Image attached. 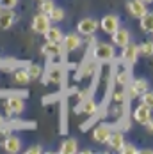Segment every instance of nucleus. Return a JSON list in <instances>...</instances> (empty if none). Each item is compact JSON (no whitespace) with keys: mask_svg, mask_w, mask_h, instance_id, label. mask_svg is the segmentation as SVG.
Returning <instances> with one entry per match:
<instances>
[{"mask_svg":"<svg viewBox=\"0 0 153 154\" xmlns=\"http://www.w3.org/2000/svg\"><path fill=\"white\" fill-rule=\"evenodd\" d=\"M98 27H100V21L96 18H82L76 25V32H78V35H87L89 37V35H94Z\"/></svg>","mask_w":153,"mask_h":154,"instance_id":"nucleus-1","label":"nucleus"},{"mask_svg":"<svg viewBox=\"0 0 153 154\" xmlns=\"http://www.w3.org/2000/svg\"><path fill=\"white\" fill-rule=\"evenodd\" d=\"M94 59L102 62H109L114 59V46L107 45V43H98L94 48Z\"/></svg>","mask_w":153,"mask_h":154,"instance_id":"nucleus-2","label":"nucleus"},{"mask_svg":"<svg viewBox=\"0 0 153 154\" xmlns=\"http://www.w3.org/2000/svg\"><path fill=\"white\" fill-rule=\"evenodd\" d=\"M52 25V21H50V18H48V14H45V13H39V14H36L34 18H32V30L36 32V34H45L46 30H48V27Z\"/></svg>","mask_w":153,"mask_h":154,"instance_id":"nucleus-3","label":"nucleus"},{"mask_svg":"<svg viewBox=\"0 0 153 154\" xmlns=\"http://www.w3.org/2000/svg\"><path fill=\"white\" fill-rule=\"evenodd\" d=\"M119 18L116 14H107L102 18V21H100V27H102V30L105 32V34H112L114 30H118L119 29Z\"/></svg>","mask_w":153,"mask_h":154,"instance_id":"nucleus-4","label":"nucleus"},{"mask_svg":"<svg viewBox=\"0 0 153 154\" xmlns=\"http://www.w3.org/2000/svg\"><path fill=\"white\" fill-rule=\"evenodd\" d=\"M61 82H62L61 66L52 64V66L48 67V71L45 73V76H43V83H61Z\"/></svg>","mask_w":153,"mask_h":154,"instance_id":"nucleus-5","label":"nucleus"},{"mask_svg":"<svg viewBox=\"0 0 153 154\" xmlns=\"http://www.w3.org/2000/svg\"><path fill=\"white\" fill-rule=\"evenodd\" d=\"M139 46L137 45H126V46H123V53H121V59L126 64H130V66H134L135 62H137V59H139Z\"/></svg>","mask_w":153,"mask_h":154,"instance_id":"nucleus-6","label":"nucleus"},{"mask_svg":"<svg viewBox=\"0 0 153 154\" xmlns=\"http://www.w3.org/2000/svg\"><path fill=\"white\" fill-rule=\"evenodd\" d=\"M2 147H4V151L9 154H16L21 151V140L15 137V135H7L5 140L2 142Z\"/></svg>","mask_w":153,"mask_h":154,"instance_id":"nucleus-7","label":"nucleus"},{"mask_svg":"<svg viewBox=\"0 0 153 154\" xmlns=\"http://www.w3.org/2000/svg\"><path fill=\"white\" fill-rule=\"evenodd\" d=\"M16 21V13L13 9H0V29L7 30L15 25Z\"/></svg>","mask_w":153,"mask_h":154,"instance_id":"nucleus-8","label":"nucleus"},{"mask_svg":"<svg viewBox=\"0 0 153 154\" xmlns=\"http://www.w3.org/2000/svg\"><path fill=\"white\" fill-rule=\"evenodd\" d=\"M126 9H128V14L132 18H141L148 9H146V4L141 2V0H128L126 2Z\"/></svg>","mask_w":153,"mask_h":154,"instance_id":"nucleus-9","label":"nucleus"},{"mask_svg":"<svg viewBox=\"0 0 153 154\" xmlns=\"http://www.w3.org/2000/svg\"><path fill=\"white\" fill-rule=\"evenodd\" d=\"M62 48H64V51H73V50H76V48L82 45V41H80V35L78 34H66L64 37H62L61 41Z\"/></svg>","mask_w":153,"mask_h":154,"instance_id":"nucleus-10","label":"nucleus"},{"mask_svg":"<svg viewBox=\"0 0 153 154\" xmlns=\"http://www.w3.org/2000/svg\"><path fill=\"white\" fill-rule=\"evenodd\" d=\"M112 45H116V46H119V48H123V46H126L128 43H130V32L126 30V29H118V30H114L112 34Z\"/></svg>","mask_w":153,"mask_h":154,"instance_id":"nucleus-11","label":"nucleus"},{"mask_svg":"<svg viewBox=\"0 0 153 154\" xmlns=\"http://www.w3.org/2000/svg\"><path fill=\"white\" fill-rule=\"evenodd\" d=\"M134 119L139 124H146L148 121H151V106H146V105H139L134 110Z\"/></svg>","mask_w":153,"mask_h":154,"instance_id":"nucleus-12","label":"nucleus"},{"mask_svg":"<svg viewBox=\"0 0 153 154\" xmlns=\"http://www.w3.org/2000/svg\"><path fill=\"white\" fill-rule=\"evenodd\" d=\"M23 110H25V101H23L20 96H11V97H7V112H9V113L20 115Z\"/></svg>","mask_w":153,"mask_h":154,"instance_id":"nucleus-13","label":"nucleus"},{"mask_svg":"<svg viewBox=\"0 0 153 154\" xmlns=\"http://www.w3.org/2000/svg\"><path fill=\"white\" fill-rule=\"evenodd\" d=\"M146 91H148V80H146V78H137V80L132 82L128 94H130L132 97H137V96H141V94L146 92Z\"/></svg>","mask_w":153,"mask_h":154,"instance_id":"nucleus-14","label":"nucleus"},{"mask_svg":"<svg viewBox=\"0 0 153 154\" xmlns=\"http://www.w3.org/2000/svg\"><path fill=\"white\" fill-rule=\"evenodd\" d=\"M48 45H45L43 46V50H41V53L43 55H46L48 59H55V57H59L62 51H64V48H62L61 43H50V41H46Z\"/></svg>","mask_w":153,"mask_h":154,"instance_id":"nucleus-15","label":"nucleus"},{"mask_svg":"<svg viewBox=\"0 0 153 154\" xmlns=\"http://www.w3.org/2000/svg\"><path fill=\"white\" fill-rule=\"evenodd\" d=\"M123 142H125V137H123L121 131H110L107 140H105V143H107L109 147H110V149H116V151H119V147L123 145Z\"/></svg>","mask_w":153,"mask_h":154,"instance_id":"nucleus-16","label":"nucleus"},{"mask_svg":"<svg viewBox=\"0 0 153 154\" xmlns=\"http://www.w3.org/2000/svg\"><path fill=\"white\" fill-rule=\"evenodd\" d=\"M109 133H110V128L105 126V124H98L94 129H93V140L98 142V143H105Z\"/></svg>","mask_w":153,"mask_h":154,"instance_id":"nucleus-17","label":"nucleus"},{"mask_svg":"<svg viewBox=\"0 0 153 154\" xmlns=\"http://www.w3.org/2000/svg\"><path fill=\"white\" fill-rule=\"evenodd\" d=\"M45 35V39L46 41H50V43H61L62 41V37H64V34H62V30L59 29V27H48V30L43 34Z\"/></svg>","mask_w":153,"mask_h":154,"instance_id":"nucleus-18","label":"nucleus"},{"mask_svg":"<svg viewBox=\"0 0 153 154\" xmlns=\"http://www.w3.org/2000/svg\"><path fill=\"white\" fill-rule=\"evenodd\" d=\"M78 151V142L75 138H68L64 140L59 147V152L61 154H75Z\"/></svg>","mask_w":153,"mask_h":154,"instance_id":"nucleus-19","label":"nucleus"},{"mask_svg":"<svg viewBox=\"0 0 153 154\" xmlns=\"http://www.w3.org/2000/svg\"><path fill=\"white\" fill-rule=\"evenodd\" d=\"M139 20H141V30L148 32V34L153 32V14L150 13V11H146V13L141 16Z\"/></svg>","mask_w":153,"mask_h":154,"instance_id":"nucleus-20","label":"nucleus"},{"mask_svg":"<svg viewBox=\"0 0 153 154\" xmlns=\"http://www.w3.org/2000/svg\"><path fill=\"white\" fill-rule=\"evenodd\" d=\"M13 78H15V82L18 85H27V83L31 82V75H29L27 69H16Z\"/></svg>","mask_w":153,"mask_h":154,"instance_id":"nucleus-21","label":"nucleus"},{"mask_svg":"<svg viewBox=\"0 0 153 154\" xmlns=\"http://www.w3.org/2000/svg\"><path fill=\"white\" fill-rule=\"evenodd\" d=\"M96 110H98V105H96V101H94V99H89V97H87V99H84V101H82V112H84V113L93 115Z\"/></svg>","mask_w":153,"mask_h":154,"instance_id":"nucleus-22","label":"nucleus"},{"mask_svg":"<svg viewBox=\"0 0 153 154\" xmlns=\"http://www.w3.org/2000/svg\"><path fill=\"white\" fill-rule=\"evenodd\" d=\"M48 18H50V21H54V23H59V21H62L64 20V9H61V7H54L50 13H48Z\"/></svg>","mask_w":153,"mask_h":154,"instance_id":"nucleus-23","label":"nucleus"},{"mask_svg":"<svg viewBox=\"0 0 153 154\" xmlns=\"http://www.w3.org/2000/svg\"><path fill=\"white\" fill-rule=\"evenodd\" d=\"M54 7H55V2L54 0H41V4H39V11L45 13V14H48Z\"/></svg>","mask_w":153,"mask_h":154,"instance_id":"nucleus-24","label":"nucleus"},{"mask_svg":"<svg viewBox=\"0 0 153 154\" xmlns=\"http://www.w3.org/2000/svg\"><path fill=\"white\" fill-rule=\"evenodd\" d=\"M119 152H123V154H135L137 152V147H135L134 143H130V142H123V145L119 147Z\"/></svg>","mask_w":153,"mask_h":154,"instance_id":"nucleus-25","label":"nucleus"},{"mask_svg":"<svg viewBox=\"0 0 153 154\" xmlns=\"http://www.w3.org/2000/svg\"><path fill=\"white\" fill-rule=\"evenodd\" d=\"M27 71H29V75H31L32 80H36V78L41 76V73H43V67H41L39 64H32V66L29 67V69H27Z\"/></svg>","mask_w":153,"mask_h":154,"instance_id":"nucleus-26","label":"nucleus"},{"mask_svg":"<svg viewBox=\"0 0 153 154\" xmlns=\"http://www.w3.org/2000/svg\"><path fill=\"white\" fill-rule=\"evenodd\" d=\"M141 103H142V105H146V106H151V105H153V94H151V91H146V92L141 94Z\"/></svg>","mask_w":153,"mask_h":154,"instance_id":"nucleus-27","label":"nucleus"},{"mask_svg":"<svg viewBox=\"0 0 153 154\" xmlns=\"http://www.w3.org/2000/svg\"><path fill=\"white\" fill-rule=\"evenodd\" d=\"M139 51H142L144 55H148V57H151V55H153V43H151V41H148V43H144L142 46H139Z\"/></svg>","mask_w":153,"mask_h":154,"instance_id":"nucleus-28","label":"nucleus"},{"mask_svg":"<svg viewBox=\"0 0 153 154\" xmlns=\"http://www.w3.org/2000/svg\"><path fill=\"white\" fill-rule=\"evenodd\" d=\"M20 0H0V9H15Z\"/></svg>","mask_w":153,"mask_h":154,"instance_id":"nucleus-29","label":"nucleus"},{"mask_svg":"<svg viewBox=\"0 0 153 154\" xmlns=\"http://www.w3.org/2000/svg\"><path fill=\"white\" fill-rule=\"evenodd\" d=\"M25 152L27 154H39V152H43V147L41 145H31Z\"/></svg>","mask_w":153,"mask_h":154,"instance_id":"nucleus-30","label":"nucleus"},{"mask_svg":"<svg viewBox=\"0 0 153 154\" xmlns=\"http://www.w3.org/2000/svg\"><path fill=\"white\" fill-rule=\"evenodd\" d=\"M121 99H123V94H121V92L114 96V101H116V103H121Z\"/></svg>","mask_w":153,"mask_h":154,"instance_id":"nucleus-31","label":"nucleus"},{"mask_svg":"<svg viewBox=\"0 0 153 154\" xmlns=\"http://www.w3.org/2000/svg\"><path fill=\"white\" fill-rule=\"evenodd\" d=\"M141 2H144V4H151L153 0H141Z\"/></svg>","mask_w":153,"mask_h":154,"instance_id":"nucleus-32","label":"nucleus"}]
</instances>
